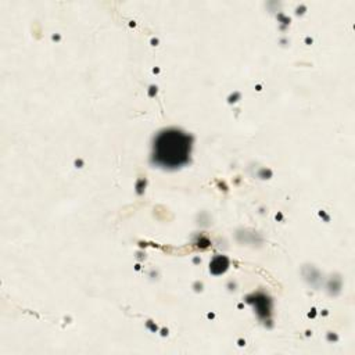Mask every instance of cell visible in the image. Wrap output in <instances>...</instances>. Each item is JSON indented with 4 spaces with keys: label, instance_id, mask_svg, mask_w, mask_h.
<instances>
[{
    "label": "cell",
    "instance_id": "1",
    "mask_svg": "<svg viewBox=\"0 0 355 355\" xmlns=\"http://www.w3.org/2000/svg\"><path fill=\"white\" fill-rule=\"evenodd\" d=\"M191 139L178 129L158 133L153 146V162L164 168H179L189 161Z\"/></svg>",
    "mask_w": 355,
    "mask_h": 355
}]
</instances>
